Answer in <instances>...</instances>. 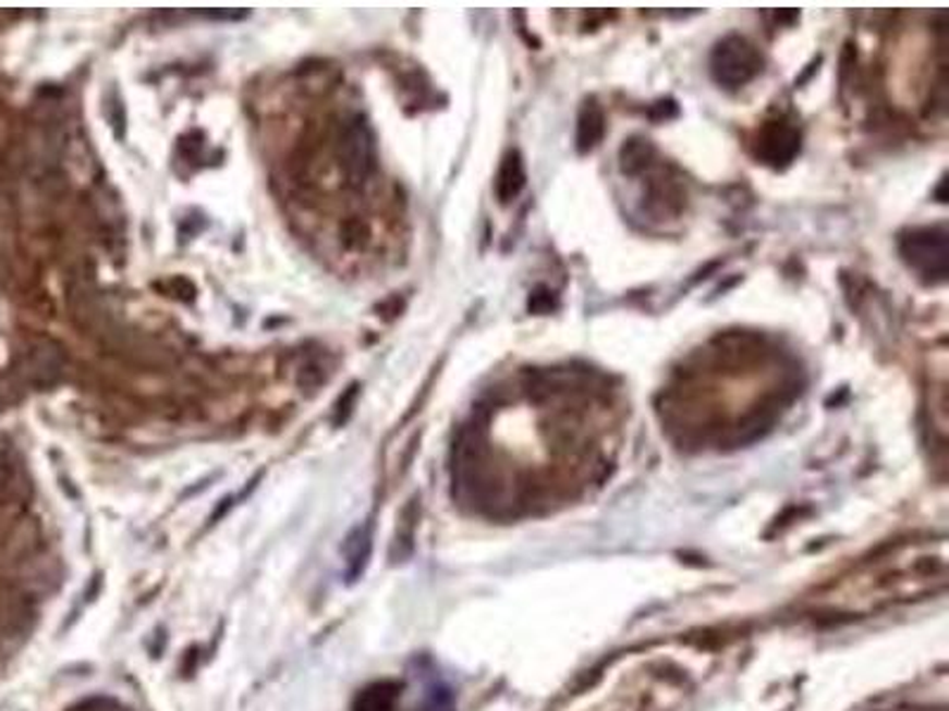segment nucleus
I'll return each instance as SVG.
<instances>
[{
	"instance_id": "obj_1",
	"label": "nucleus",
	"mask_w": 949,
	"mask_h": 711,
	"mask_svg": "<svg viewBox=\"0 0 949 711\" xmlns=\"http://www.w3.org/2000/svg\"><path fill=\"white\" fill-rule=\"evenodd\" d=\"M713 78L725 88H741L762 72L759 50L743 36H727L710 56Z\"/></svg>"
},
{
	"instance_id": "obj_2",
	"label": "nucleus",
	"mask_w": 949,
	"mask_h": 711,
	"mask_svg": "<svg viewBox=\"0 0 949 711\" xmlns=\"http://www.w3.org/2000/svg\"><path fill=\"white\" fill-rule=\"evenodd\" d=\"M902 259L928 280L947 278V233L945 228H914L900 237Z\"/></svg>"
},
{
	"instance_id": "obj_3",
	"label": "nucleus",
	"mask_w": 949,
	"mask_h": 711,
	"mask_svg": "<svg viewBox=\"0 0 949 711\" xmlns=\"http://www.w3.org/2000/svg\"><path fill=\"white\" fill-rule=\"evenodd\" d=\"M340 167L344 176L354 185H364L376 169V138L366 119L354 117L344 124L338 143Z\"/></svg>"
},
{
	"instance_id": "obj_4",
	"label": "nucleus",
	"mask_w": 949,
	"mask_h": 711,
	"mask_svg": "<svg viewBox=\"0 0 949 711\" xmlns=\"http://www.w3.org/2000/svg\"><path fill=\"white\" fill-rule=\"evenodd\" d=\"M800 152V131L786 122V119H777V122H767L759 128L755 138V155L759 162H765L774 169H783L795 159Z\"/></svg>"
},
{
	"instance_id": "obj_5",
	"label": "nucleus",
	"mask_w": 949,
	"mask_h": 711,
	"mask_svg": "<svg viewBox=\"0 0 949 711\" xmlns=\"http://www.w3.org/2000/svg\"><path fill=\"white\" fill-rule=\"evenodd\" d=\"M646 205L658 217H677L686 205V195L677 181H670L667 176H655L648 185Z\"/></svg>"
},
{
	"instance_id": "obj_6",
	"label": "nucleus",
	"mask_w": 949,
	"mask_h": 711,
	"mask_svg": "<svg viewBox=\"0 0 949 711\" xmlns=\"http://www.w3.org/2000/svg\"><path fill=\"white\" fill-rule=\"evenodd\" d=\"M604 133H606L604 107H600L594 98L584 100L577 117V150L582 155L592 152L594 147L604 140Z\"/></svg>"
},
{
	"instance_id": "obj_7",
	"label": "nucleus",
	"mask_w": 949,
	"mask_h": 711,
	"mask_svg": "<svg viewBox=\"0 0 949 711\" xmlns=\"http://www.w3.org/2000/svg\"><path fill=\"white\" fill-rule=\"evenodd\" d=\"M527 183V171H525V162L523 157H520L518 150H511L499 167V176H497V197L501 205H511L513 199L523 193V187Z\"/></svg>"
},
{
	"instance_id": "obj_8",
	"label": "nucleus",
	"mask_w": 949,
	"mask_h": 711,
	"mask_svg": "<svg viewBox=\"0 0 949 711\" xmlns=\"http://www.w3.org/2000/svg\"><path fill=\"white\" fill-rule=\"evenodd\" d=\"M655 159V150L653 145L646 138H630L624 140L622 150H620V169L624 176H638V173H644L653 167Z\"/></svg>"
},
{
	"instance_id": "obj_9",
	"label": "nucleus",
	"mask_w": 949,
	"mask_h": 711,
	"mask_svg": "<svg viewBox=\"0 0 949 711\" xmlns=\"http://www.w3.org/2000/svg\"><path fill=\"white\" fill-rule=\"evenodd\" d=\"M397 688L390 686V683H385V686H376L370 688L364 697L358 700L356 711H390L394 704V692Z\"/></svg>"
},
{
	"instance_id": "obj_10",
	"label": "nucleus",
	"mask_w": 949,
	"mask_h": 711,
	"mask_svg": "<svg viewBox=\"0 0 949 711\" xmlns=\"http://www.w3.org/2000/svg\"><path fill=\"white\" fill-rule=\"evenodd\" d=\"M527 306H530V311H532V314H549L551 308L556 306L553 292H551V290H546V287L534 290V294L530 297Z\"/></svg>"
}]
</instances>
